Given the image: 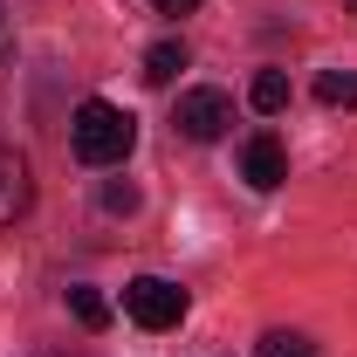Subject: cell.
Here are the masks:
<instances>
[{"label": "cell", "mask_w": 357, "mask_h": 357, "mask_svg": "<svg viewBox=\"0 0 357 357\" xmlns=\"http://www.w3.org/2000/svg\"><path fill=\"white\" fill-rule=\"evenodd\" d=\"M69 144H76L83 165H124L131 144H137V117L117 110V103H103V96H89L76 110V124H69Z\"/></svg>", "instance_id": "6da1fadb"}, {"label": "cell", "mask_w": 357, "mask_h": 357, "mask_svg": "<svg viewBox=\"0 0 357 357\" xmlns=\"http://www.w3.org/2000/svg\"><path fill=\"white\" fill-rule=\"evenodd\" d=\"M124 316H131L137 330H178L185 289L165 282V275H131V282H124Z\"/></svg>", "instance_id": "7a4b0ae2"}, {"label": "cell", "mask_w": 357, "mask_h": 357, "mask_svg": "<svg viewBox=\"0 0 357 357\" xmlns=\"http://www.w3.org/2000/svg\"><path fill=\"white\" fill-rule=\"evenodd\" d=\"M172 124L192 137V144H213V137H227V124H234V103H227V89H185Z\"/></svg>", "instance_id": "3957f363"}, {"label": "cell", "mask_w": 357, "mask_h": 357, "mask_svg": "<svg viewBox=\"0 0 357 357\" xmlns=\"http://www.w3.org/2000/svg\"><path fill=\"white\" fill-rule=\"evenodd\" d=\"M241 178H248L255 192H275V185L289 178V151H282L275 131H255L248 144H241Z\"/></svg>", "instance_id": "277c9868"}, {"label": "cell", "mask_w": 357, "mask_h": 357, "mask_svg": "<svg viewBox=\"0 0 357 357\" xmlns=\"http://www.w3.org/2000/svg\"><path fill=\"white\" fill-rule=\"evenodd\" d=\"M28 192H35V185H28V158L0 144V227L28 213Z\"/></svg>", "instance_id": "5b68a950"}, {"label": "cell", "mask_w": 357, "mask_h": 357, "mask_svg": "<svg viewBox=\"0 0 357 357\" xmlns=\"http://www.w3.org/2000/svg\"><path fill=\"white\" fill-rule=\"evenodd\" d=\"M316 103H330V110H357V69H323V76H316Z\"/></svg>", "instance_id": "8992f818"}, {"label": "cell", "mask_w": 357, "mask_h": 357, "mask_svg": "<svg viewBox=\"0 0 357 357\" xmlns=\"http://www.w3.org/2000/svg\"><path fill=\"white\" fill-rule=\"evenodd\" d=\"M178 69H185V48H178V42H151V48H144V83L165 89Z\"/></svg>", "instance_id": "52a82bcc"}, {"label": "cell", "mask_w": 357, "mask_h": 357, "mask_svg": "<svg viewBox=\"0 0 357 357\" xmlns=\"http://www.w3.org/2000/svg\"><path fill=\"white\" fill-rule=\"evenodd\" d=\"M248 103H255L261 117L289 110V76H282V69H261V76H255V89H248Z\"/></svg>", "instance_id": "ba28073f"}, {"label": "cell", "mask_w": 357, "mask_h": 357, "mask_svg": "<svg viewBox=\"0 0 357 357\" xmlns=\"http://www.w3.org/2000/svg\"><path fill=\"white\" fill-rule=\"evenodd\" d=\"M69 310H76V323H83V330H103V323H110V303H103L89 282H76V289H69Z\"/></svg>", "instance_id": "9c48e42d"}, {"label": "cell", "mask_w": 357, "mask_h": 357, "mask_svg": "<svg viewBox=\"0 0 357 357\" xmlns=\"http://www.w3.org/2000/svg\"><path fill=\"white\" fill-rule=\"evenodd\" d=\"M255 357H316V344L303 330H268L261 344H255Z\"/></svg>", "instance_id": "30bf717a"}, {"label": "cell", "mask_w": 357, "mask_h": 357, "mask_svg": "<svg viewBox=\"0 0 357 357\" xmlns=\"http://www.w3.org/2000/svg\"><path fill=\"white\" fill-rule=\"evenodd\" d=\"M103 206H110V213H131V206H137V192H131V185H117V178H110V185H103Z\"/></svg>", "instance_id": "8fae6325"}, {"label": "cell", "mask_w": 357, "mask_h": 357, "mask_svg": "<svg viewBox=\"0 0 357 357\" xmlns=\"http://www.w3.org/2000/svg\"><path fill=\"white\" fill-rule=\"evenodd\" d=\"M151 7H158V14H192L199 0H151Z\"/></svg>", "instance_id": "7c38bea8"}, {"label": "cell", "mask_w": 357, "mask_h": 357, "mask_svg": "<svg viewBox=\"0 0 357 357\" xmlns=\"http://www.w3.org/2000/svg\"><path fill=\"white\" fill-rule=\"evenodd\" d=\"M48 357H69V351H48Z\"/></svg>", "instance_id": "4fadbf2b"}, {"label": "cell", "mask_w": 357, "mask_h": 357, "mask_svg": "<svg viewBox=\"0 0 357 357\" xmlns=\"http://www.w3.org/2000/svg\"><path fill=\"white\" fill-rule=\"evenodd\" d=\"M351 7H357V0H351Z\"/></svg>", "instance_id": "5bb4252c"}]
</instances>
